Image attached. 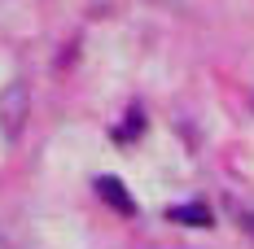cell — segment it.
<instances>
[{
  "instance_id": "1",
  "label": "cell",
  "mask_w": 254,
  "mask_h": 249,
  "mask_svg": "<svg viewBox=\"0 0 254 249\" xmlns=\"http://www.w3.org/2000/svg\"><path fill=\"white\" fill-rule=\"evenodd\" d=\"M26 118H31V88L26 83H9L0 92V131H4V140H18Z\"/></svg>"
},
{
  "instance_id": "2",
  "label": "cell",
  "mask_w": 254,
  "mask_h": 249,
  "mask_svg": "<svg viewBox=\"0 0 254 249\" xmlns=\"http://www.w3.org/2000/svg\"><path fill=\"white\" fill-rule=\"evenodd\" d=\"M97 193H101V197L110 201V205H114L119 214H131V210H136V201H131V193H127V188L119 184V179H110V175H101V179H97Z\"/></svg>"
},
{
  "instance_id": "3",
  "label": "cell",
  "mask_w": 254,
  "mask_h": 249,
  "mask_svg": "<svg viewBox=\"0 0 254 249\" xmlns=\"http://www.w3.org/2000/svg\"><path fill=\"white\" fill-rule=\"evenodd\" d=\"M167 219L189 223V227H210V210H206L202 201H184V205H171V210H167Z\"/></svg>"
},
{
  "instance_id": "4",
  "label": "cell",
  "mask_w": 254,
  "mask_h": 249,
  "mask_svg": "<svg viewBox=\"0 0 254 249\" xmlns=\"http://www.w3.org/2000/svg\"><path fill=\"white\" fill-rule=\"evenodd\" d=\"M232 219H237V223H246V227L254 232V210H250V205H241V201H232Z\"/></svg>"
},
{
  "instance_id": "5",
  "label": "cell",
  "mask_w": 254,
  "mask_h": 249,
  "mask_svg": "<svg viewBox=\"0 0 254 249\" xmlns=\"http://www.w3.org/2000/svg\"><path fill=\"white\" fill-rule=\"evenodd\" d=\"M0 249H9V241H4V236H0Z\"/></svg>"
}]
</instances>
